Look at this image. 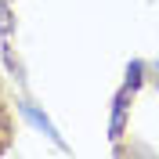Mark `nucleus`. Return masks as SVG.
<instances>
[{"label": "nucleus", "instance_id": "1", "mask_svg": "<svg viewBox=\"0 0 159 159\" xmlns=\"http://www.w3.org/2000/svg\"><path fill=\"white\" fill-rule=\"evenodd\" d=\"M7 141H11V109H7V94L0 87V152L7 148Z\"/></svg>", "mask_w": 159, "mask_h": 159}]
</instances>
